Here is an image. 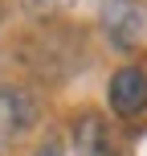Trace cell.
<instances>
[{"instance_id": "1", "label": "cell", "mask_w": 147, "mask_h": 156, "mask_svg": "<svg viewBox=\"0 0 147 156\" xmlns=\"http://www.w3.org/2000/svg\"><path fill=\"white\" fill-rule=\"evenodd\" d=\"M102 29L115 49H135L143 37V12L135 0H106L102 4Z\"/></svg>"}, {"instance_id": "2", "label": "cell", "mask_w": 147, "mask_h": 156, "mask_svg": "<svg viewBox=\"0 0 147 156\" xmlns=\"http://www.w3.org/2000/svg\"><path fill=\"white\" fill-rule=\"evenodd\" d=\"M110 111L123 119L139 115V111H147V74L135 70V66H127V70H119L115 78H110Z\"/></svg>"}, {"instance_id": "3", "label": "cell", "mask_w": 147, "mask_h": 156, "mask_svg": "<svg viewBox=\"0 0 147 156\" xmlns=\"http://www.w3.org/2000/svg\"><path fill=\"white\" fill-rule=\"evenodd\" d=\"M33 119H37L33 94L21 86H0V144L21 136L25 127H33Z\"/></svg>"}, {"instance_id": "4", "label": "cell", "mask_w": 147, "mask_h": 156, "mask_svg": "<svg viewBox=\"0 0 147 156\" xmlns=\"http://www.w3.org/2000/svg\"><path fill=\"white\" fill-rule=\"evenodd\" d=\"M74 144L82 156H115V144H110L106 119L102 115H82L74 123Z\"/></svg>"}, {"instance_id": "5", "label": "cell", "mask_w": 147, "mask_h": 156, "mask_svg": "<svg viewBox=\"0 0 147 156\" xmlns=\"http://www.w3.org/2000/svg\"><path fill=\"white\" fill-rule=\"evenodd\" d=\"M25 8H29L33 16H53V12H62V8H70V0H21Z\"/></svg>"}, {"instance_id": "6", "label": "cell", "mask_w": 147, "mask_h": 156, "mask_svg": "<svg viewBox=\"0 0 147 156\" xmlns=\"http://www.w3.org/2000/svg\"><path fill=\"white\" fill-rule=\"evenodd\" d=\"M37 156H62V148H57V144H49V148H41Z\"/></svg>"}]
</instances>
